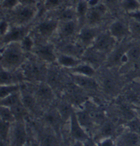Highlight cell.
Segmentation results:
<instances>
[{"label":"cell","mask_w":140,"mask_h":146,"mask_svg":"<svg viewBox=\"0 0 140 146\" xmlns=\"http://www.w3.org/2000/svg\"><path fill=\"white\" fill-rule=\"evenodd\" d=\"M25 60V52L20 42H12L3 46L1 52V65L3 68L15 71L21 67Z\"/></svg>","instance_id":"cell-1"},{"label":"cell","mask_w":140,"mask_h":146,"mask_svg":"<svg viewBox=\"0 0 140 146\" xmlns=\"http://www.w3.org/2000/svg\"><path fill=\"white\" fill-rule=\"evenodd\" d=\"M38 12L36 4H21L11 10V16L14 25H27L35 19Z\"/></svg>","instance_id":"cell-2"},{"label":"cell","mask_w":140,"mask_h":146,"mask_svg":"<svg viewBox=\"0 0 140 146\" xmlns=\"http://www.w3.org/2000/svg\"><path fill=\"white\" fill-rule=\"evenodd\" d=\"M9 141L11 146H25L27 144V130L25 120L16 121L12 124Z\"/></svg>","instance_id":"cell-3"},{"label":"cell","mask_w":140,"mask_h":146,"mask_svg":"<svg viewBox=\"0 0 140 146\" xmlns=\"http://www.w3.org/2000/svg\"><path fill=\"white\" fill-rule=\"evenodd\" d=\"M29 33L27 25H11L7 33L1 36V44L5 46L12 42H20Z\"/></svg>","instance_id":"cell-4"},{"label":"cell","mask_w":140,"mask_h":146,"mask_svg":"<svg viewBox=\"0 0 140 146\" xmlns=\"http://www.w3.org/2000/svg\"><path fill=\"white\" fill-rule=\"evenodd\" d=\"M117 42V40L111 36V34L107 30L105 31H100L91 47L99 52L105 53L112 52Z\"/></svg>","instance_id":"cell-5"},{"label":"cell","mask_w":140,"mask_h":146,"mask_svg":"<svg viewBox=\"0 0 140 146\" xmlns=\"http://www.w3.org/2000/svg\"><path fill=\"white\" fill-rule=\"evenodd\" d=\"M32 53L35 54L39 60L45 63H52L57 61L58 52H56L55 46L51 43L36 45Z\"/></svg>","instance_id":"cell-6"},{"label":"cell","mask_w":140,"mask_h":146,"mask_svg":"<svg viewBox=\"0 0 140 146\" xmlns=\"http://www.w3.org/2000/svg\"><path fill=\"white\" fill-rule=\"evenodd\" d=\"M59 24L60 21L54 18H47L42 20L36 25V32L42 38H50L58 31Z\"/></svg>","instance_id":"cell-7"},{"label":"cell","mask_w":140,"mask_h":146,"mask_svg":"<svg viewBox=\"0 0 140 146\" xmlns=\"http://www.w3.org/2000/svg\"><path fill=\"white\" fill-rule=\"evenodd\" d=\"M100 31L98 26L84 25L78 32V40L81 46L84 47H91Z\"/></svg>","instance_id":"cell-8"},{"label":"cell","mask_w":140,"mask_h":146,"mask_svg":"<svg viewBox=\"0 0 140 146\" xmlns=\"http://www.w3.org/2000/svg\"><path fill=\"white\" fill-rule=\"evenodd\" d=\"M107 11L108 8L102 2L95 7L90 8L86 15L85 25L90 26H98L107 14Z\"/></svg>","instance_id":"cell-9"},{"label":"cell","mask_w":140,"mask_h":146,"mask_svg":"<svg viewBox=\"0 0 140 146\" xmlns=\"http://www.w3.org/2000/svg\"><path fill=\"white\" fill-rule=\"evenodd\" d=\"M68 123H69V135L74 140L86 142L90 139L88 132L80 123L75 111H74V113L72 114Z\"/></svg>","instance_id":"cell-10"},{"label":"cell","mask_w":140,"mask_h":146,"mask_svg":"<svg viewBox=\"0 0 140 146\" xmlns=\"http://www.w3.org/2000/svg\"><path fill=\"white\" fill-rule=\"evenodd\" d=\"M108 31L111 34V36L117 40V42L122 41L129 35H131L129 25H127L121 20H115L112 21L110 24Z\"/></svg>","instance_id":"cell-11"},{"label":"cell","mask_w":140,"mask_h":146,"mask_svg":"<svg viewBox=\"0 0 140 146\" xmlns=\"http://www.w3.org/2000/svg\"><path fill=\"white\" fill-rule=\"evenodd\" d=\"M35 96L36 100L44 102H49L53 100L54 93L52 86L49 84L38 82L35 87Z\"/></svg>","instance_id":"cell-12"},{"label":"cell","mask_w":140,"mask_h":146,"mask_svg":"<svg viewBox=\"0 0 140 146\" xmlns=\"http://www.w3.org/2000/svg\"><path fill=\"white\" fill-rule=\"evenodd\" d=\"M79 21L78 20L60 21L58 27V33L62 38H69L79 32Z\"/></svg>","instance_id":"cell-13"},{"label":"cell","mask_w":140,"mask_h":146,"mask_svg":"<svg viewBox=\"0 0 140 146\" xmlns=\"http://www.w3.org/2000/svg\"><path fill=\"white\" fill-rule=\"evenodd\" d=\"M116 146H140V133L135 131H127L121 134Z\"/></svg>","instance_id":"cell-14"},{"label":"cell","mask_w":140,"mask_h":146,"mask_svg":"<svg viewBox=\"0 0 140 146\" xmlns=\"http://www.w3.org/2000/svg\"><path fill=\"white\" fill-rule=\"evenodd\" d=\"M43 119L45 123L52 128L56 132V133H58L61 123L62 122H63V120L62 119L58 109H52L46 111L43 116Z\"/></svg>","instance_id":"cell-15"},{"label":"cell","mask_w":140,"mask_h":146,"mask_svg":"<svg viewBox=\"0 0 140 146\" xmlns=\"http://www.w3.org/2000/svg\"><path fill=\"white\" fill-rule=\"evenodd\" d=\"M56 63L62 68L73 69L82 63V60L79 59L76 56L66 52H58Z\"/></svg>","instance_id":"cell-16"},{"label":"cell","mask_w":140,"mask_h":146,"mask_svg":"<svg viewBox=\"0 0 140 146\" xmlns=\"http://www.w3.org/2000/svg\"><path fill=\"white\" fill-rule=\"evenodd\" d=\"M56 135V132L48 127L47 129L40 133V142L38 143L40 146H58V138Z\"/></svg>","instance_id":"cell-17"},{"label":"cell","mask_w":140,"mask_h":146,"mask_svg":"<svg viewBox=\"0 0 140 146\" xmlns=\"http://www.w3.org/2000/svg\"><path fill=\"white\" fill-rule=\"evenodd\" d=\"M72 77L75 84H77L79 87L87 90H96L98 88V84L94 80V77L84 76L75 74H72Z\"/></svg>","instance_id":"cell-18"},{"label":"cell","mask_w":140,"mask_h":146,"mask_svg":"<svg viewBox=\"0 0 140 146\" xmlns=\"http://www.w3.org/2000/svg\"><path fill=\"white\" fill-rule=\"evenodd\" d=\"M71 71H72V74H80V75H84V76H89V77H94L96 73L94 66H92L91 64L86 63V62H83V61L76 68L71 69Z\"/></svg>","instance_id":"cell-19"},{"label":"cell","mask_w":140,"mask_h":146,"mask_svg":"<svg viewBox=\"0 0 140 146\" xmlns=\"http://www.w3.org/2000/svg\"><path fill=\"white\" fill-rule=\"evenodd\" d=\"M41 64L38 63H31L28 66L25 67V70L23 71V75L25 74L28 77L33 79H39L40 77L43 76V68L40 66Z\"/></svg>","instance_id":"cell-20"},{"label":"cell","mask_w":140,"mask_h":146,"mask_svg":"<svg viewBox=\"0 0 140 146\" xmlns=\"http://www.w3.org/2000/svg\"><path fill=\"white\" fill-rule=\"evenodd\" d=\"M21 94V102L26 109L30 111H34L36 108V98L35 95L30 93L29 91H22Z\"/></svg>","instance_id":"cell-21"},{"label":"cell","mask_w":140,"mask_h":146,"mask_svg":"<svg viewBox=\"0 0 140 146\" xmlns=\"http://www.w3.org/2000/svg\"><path fill=\"white\" fill-rule=\"evenodd\" d=\"M75 112H76L77 118H78L81 126L87 132H89L93 127V121H92L91 117L89 114V112H87L86 111H84V110L78 111H75Z\"/></svg>","instance_id":"cell-22"},{"label":"cell","mask_w":140,"mask_h":146,"mask_svg":"<svg viewBox=\"0 0 140 146\" xmlns=\"http://www.w3.org/2000/svg\"><path fill=\"white\" fill-rule=\"evenodd\" d=\"M75 11H76V15H77V20L80 23V21H84L85 22V18L86 15L90 9V6L88 4L87 0H80L76 6H75Z\"/></svg>","instance_id":"cell-23"},{"label":"cell","mask_w":140,"mask_h":146,"mask_svg":"<svg viewBox=\"0 0 140 146\" xmlns=\"http://www.w3.org/2000/svg\"><path fill=\"white\" fill-rule=\"evenodd\" d=\"M120 6L127 14H130L140 10V1L139 0H121Z\"/></svg>","instance_id":"cell-24"},{"label":"cell","mask_w":140,"mask_h":146,"mask_svg":"<svg viewBox=\"0 0 140 146\" xmlns=\"http://www.w3.org/2000/svg\"><path fill=\"white\" fill-rule=\"evenodd\" d=\"M14 71L7 70L1 68V84H19L17 76L13 73Z\"/></svg>","instance_id":"cell-25"},{"label":"cell","mask_w":140,"mask_h":146,"mask_svg":"<svg viewBox=\"0 0 140 146\" xmlns=\"http://www.w3.org/2000/svg\"><path fill=\"white\" fill-rule=\"evenodd\" d=\"M21 90V86L19 84H1V88H0V97L1 99L19 92Z\"/></svg>","instance_id":"cell-26"},{"label":"cell","mask_w":140,"mask_h":146,"mask_svg":"<svg viewBox=\"0 0 140 146\" xmlns=\"http://www.w3.org/2000/svg\"><path fill=\"white\" fill-rule=\"evenodd\" d=\"M59 114H60L62 119L63 120V122H68L72 114L74 113V110L72 108V106L69 104L66 103V102H62L59 104L58 107L57 108Z\"/></svg>","instance_id":"cell-27"},{"label":"cell","mask_w":140,"mask_h":146,"mask_svg":"<svg viewBox=\"0 0 140 146\" xmlns=\"http://www.w3.org/2000/svg\"><path fill=\"white\" fill-rule=\"evenodd\" d=\"M20 101H21V94H20V91H19V92L11 94V95L1 99V106L11 108L15 105L19 103Z\"/></svg>","instance_id":"cell-28"},{"label":"cell","mask_w":140,"mask_h":146,"mask_svg":"<svg viewBox=\"0 0 140 146\" xmlns=\"http://www.w3.org/2000/svg\"><path fill=\"white\" fill-rule=\"evenodd\" d=\"M115 131H116V127L113 123L105 122L100 127V139H105V138H111V136L115 133Z\"/></svg>","instance_id":"cell-29"},{"label":"cell","mask_w":140,"mask_h":146,"mask_svg":"<svg viewBox=\"0 0 140 146\" xmlns=\"http://www.w3.org/2000/svg\"><path fill=\"white\" fill-rule=\"evenodd\" d=\"M0 117H1V120L4 121V122H8V123H14L15 122H16L15 117L10 107L1 106Z\"/></svg>","instance_id":"cell-30"},{"label":"cell","mask_w":140,"mask_h":146,"mask_svg":"<svg viewBox=\"0 0 140 146\" xmlns=\"http://www.w3.org/2000/svg\"><path fill=\"white\" fill-rule=\"evenodd\" d=\"M11 123L4 122L1 120L0 123V134H1V142L6 143L8 139H9V135L11 132V127H12Z\"/></svg>","instance_id":"cell-31"},{"label":"cell","mask_w":140,"mask_h":146,"mask_svg":"<svg viewBox=\"0 0 140 146\" xmlns=\"http://www.w3.org/2000/svg\"><path fill=\"white\" fill-rule=\"evenodd\" d=\"M21 45L22 49L24 50V52H32L36 44H35V41L32 37V36L29 33L26 36H25V38L20 42Z\"/></svg>","instance_id":"cell-32"},{"label":"cell","mask_w":140,"mask_h":146,"mask_svg":"<svg viewBox=\"0 0 140 146\" xmlns=\"http://www.w3.org/2000/svg\"><path fill=\"white\" fill-rule=\"evenodd\" d=\"M64 0H44L43 7L47 11H54L62 7Z\"/></svg>","instance_id":"cell-33"},{"label":"cell","mask_w":140,"mask_h":146,"mask_svg":"<svg viewBox=\"0 0 140 146\" xmlns=\"http://www.w3.org/2000/svg\"><path fill=\"white\" fill-rule=\"evenodd\" d=\"M127 56L128 58V61H137L140 58V46H133L130 47L126 52Z\"/></svg>","instance_id":"cell-34"},{"label":"cell","mask_w":140,"mask_h":146,"mask_svg":"<svg viewBox=\"0 0 140 146\" xmlns=\"http://www.w3.org/2000/svg\"><path fill=\"white\" fill-rule=\"evenodd\" d=\"M129 25L130 33L136 38H140V21L131 20Z\"/></svg>","instance_id":"cell-35"},{"label":"cell","mask_w":140,"mask_h":146,"mask_svg":"<svg viewBox=\"0 0 140 146\" xmlns=\"http://www.w3.org/2000/svg\"><path fill=\"white\" fill-rule=\"evenodd\" d=\"M20 3V0H2L1 7L3 9L7 10H13Z\"/></svg>","instance_id":"cell-36"},{"label":"cell","mask_w":140,"mask_h":146,"mask_svg":"<svg viewBox=\"0 0 140 146\" xmlns=\"http://www.w3.org/2000/svg\"><path fill=\"white\" fill-rule=\"evenodd\" d=\"M96 146H116V143L112 139V138H105L99 139L96 142Z\"/></svg>","instance_id":"cell-37"},{"label":"cell","mask_w":140,"mask_h":146,"mask_svg":"<svg viewBox=\"0 0 140 146\" xmlns=\"http://www.w3.org/2000/svg\"><path fill=\"white\" fill-rule=\"evenodd\" d=\"M10 24L4 19H2L0 22V30H1V36H3V35H5L7 33V31H9V27H10Z\"/></svg>","instance_id":"cell-38"},{"label":"cell","mask_w":140,"mask_h":146,"mask_svg":"<svg viewBox=\"0 0 140 146\" xmlns=\"http://www.w3.org/2000/svg\"><path fill=\"white\" fill-rule=\"evenodd\" d=\"M101 2L105 4V6L108 8V9L115 8L118 4L120 5L121 3V0H101Z\"/></svg>","instance_id":"cell-39"},{"label":"cell","mask_w":140,"mask_h":146,"mask_svg":"<svg viewBox=\"0 0 140 146\" xmlns=\"http://www.w3.org/2000/svg\"><path fill=\"white\" fill-rule=\"evenodd\" d=\"M129 15V17L131 18V20H134V21H140V10L127 14Z\"/></svg>","instance_id":"cell-40"},{"label":"cell","mask_w":140,"mask_h":146,"mask_svg":"<svg viewBox=\"0 0 140 146\" xmlns=\"http://www.w3.org/2000/svg\"><path fill=\"white\" fill-rule=\"evenodd\" d=\"M87 1H88V4H89L90 8L96 6L97 4H99L101 2V0H87Z\"/></svg>","instance_id":"cell-41"},{"label":"cell","mask_w":140,"mask_h":146,"mask_svg":"<svg viewBox=\"0 0 140 146\" xmlns=\"http://www.w3.org/2000/svg\"><path fill=\"white\" fill-rule=\"evenodd\" d=\"M70 146H84V142L78 141V140H74V142L71 144Z\"/></svg>","instance_id":"cell-42"},{"label":"cell","mask_w":140,"mask_h":146,"mask_svg":"<svg viewBox=\"0 0 140 146\" xmlns=\"http://www.w3.org/2000/svg\"><path fill=\"white\" fill-rule=\"evenodd\" d=\"M31 146H40V144L37 142V141H33L32 143H31Z\"/></svg>","instance_id":"cell-43"},{"label":"cell","mask_w":140,"mask_h":146,"mask_svg":"<svg viewBox=\"0 0 140 146\" xmlns=\"http://www.w3.org/2000/svg\"><path fill=\"white\" fill-rule=\"evenodd\" d=\"M137 113H138V115L140 117V106H139V107L137 108Z\"/></svg>","instance_id":"cell-44"},{"label":"cell","mask_w":140,"mask_h":146,"mask_svg":"<svg viewBox=\"0 0 140 146\" xmlns=\"http://www.w3.org/2000/svg\"><path fill=\"white\" fill-rule=\"evenodd\" d=\"M1 146H6L5 145V143H3V142H1Z\"/></svg>","instance_id":"cell-45"},{"label":"cell","mask_w":140,"mask_h":146,"mask_svg":"<svg viewBox=\"0 0 140 146\" xmlns=\"http://www.w3.org/2000/svg\"><path fill=\"white\" fill-rule=\"evenodd\" d=\"M138 133H140V126L139 127V129H138Z\"/></svg>","instance_id":"cell-46"},{"label":"cell","mask_w":140,"mask_h":146,"mask_svg":"<svg viewBox=\"0 0 140 146\" xmlns=\"http://www.w3.org/2000/svg\"><path fill=\"white\" fill-rule=\"evenodd\" d=\"M41 1H44V0H41Z\"/></svg>","instance_id":"cell-47"},{"label":"cell","mask_w":140,"mask_h":146,"mask_svg":"<svg viewBox=\"0 0 140 146\" xmlns=\"http://www.w3.org/2000/svg\"><path fill=\"white\" fill-rule=\"evenodd\" d=\"M139 1H140V0H139Z\"/></svg>","instance_id":"cell-48"}]
</instances>
